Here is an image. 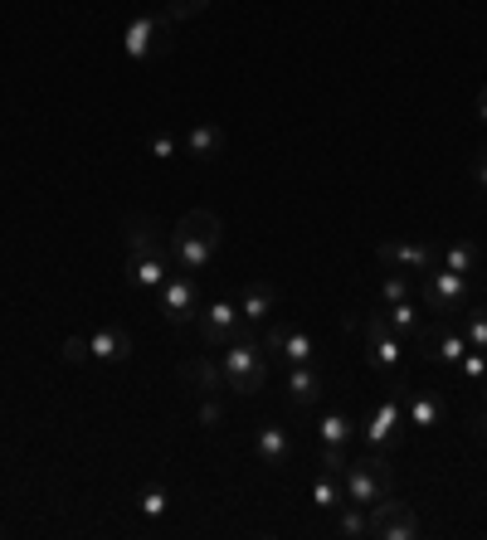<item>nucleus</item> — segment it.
<instances>
[{"instance_id": "23", "label": "nucleus", "mask_w": 487, "mask_h": 540, "mask_svg": "<svg viewBox=\"0 0 487 540\" xmlns=\"http://www.w3.org/2000/svg\"><path fill=\"white\" fill-rule=\"evenodd\" d=\"M444 419V399L429 395V390H414L410 395V424L414 429H434Z\"/></svg>"}, {"instance_id": "35", "label": "nucleus", "mask_w": 487, "mask_h": 540, "mask_svg": "<svg viewBox=\"0 0 487 540\" xmlns=\"http://www.w3.org/2000/svg\"><path fill=\"white\" fill-rule=\"evenodd\" d=\"M88 356H93V351H88L83 336H69V341H64V360H88Z\"/></svg>"}, {"instance_id": "9", "label": "nucleus", "mask_w": 487, "mask_h": 540, "mask_svg": "<svg viewBox=\"0 0 487 540\" xmlns=\"http://www.w3.org/2000/svg\"><path fill=\"white\" fill-rule=\"evenodd\" d=\"M263 351L278 356L283 365H317V346H312V336L298 331V326H283V322H273L268 331H263Z\"/></svg>"}, {"instance_id": "19", "label": "nucleus", "mask_w": 487, "mask_h": 540, "mask_svg": "<svg viewBox=\"0 0 487 540\" xmlns=\"http://www.w3.org/2000/svg\"><path fill=\"white\" fill-rule=\"evenodd\" d=\"M361 433V424L346 414V409H327L322 414V424H317V438H322V448H346L351 438Z\"/></svg>"}, {"instance_id": "37", "label": "nucleus", "mask_w": 487, "mask_h": 540, "mask_svg": "<svg viewBox=\"0 0 487 540\" xmlns=\"http://www.w3.org/2000/svg\"><path fill=\"white\" fill-rule=\"evenodd\" d=\"M473 433H478V438H487V380H483V424L473 419Z\"/></svg>"}, {"instance_id": "7", "label": "nucleus", "mask_w": 487, "mask_h": 540, "mask_svg": "<svg viewBox=\"0 0 487 540\" xmlns=\"http://www.w3.org/2000/svg\"><path fill=\"white\" fill-rule=\"evenodd\" d=\"M424 307L439 312V317L463 312V307H468V278H463V273H449L444 263H434L429 278H424Z\"/></svg>"}, {"instance_id": "31", "label": "nucleus", "mask_w": 487, "mask_h": 540, "mask_svg": "<svg viewBox=\"0 0 487 540\" xmlns=\"http://www.w3.org/2000/svg\"><path fill=\"white\" fill-rule=\"evenodd\" d=\"M220 419H225L220 399H215V395H200V424H205V429H220Z\"/></svg>"}, {"instance_id": "12", "label": "nucleus", "mask_w": 487, "mask_h": 540, "mask_svg": "<svg viewBox=\"0 0 487 540\" xmlns=\"http://www.w3.org/2000/svg\"><path fill=\"white\" fill-rule=\"evenodd\" d=\"M122 234H127V268L132 263H151V258H166V239H161L156 219L127 215L122 219Z\"/></svg>"}, {"instance_id": "34", "label": "nucleus", "mask_w": 487, "mask_h": 540, "mask_svg": "<svg viewBox=\"0 0 487 540\" xmlns=\"http://www.w3.org/2000/svg\"><path fill=\"white\" fill-rule=\"evenodd\" d=\"M322 468L341 477V468H346V448H322Z\"/></svg>"}, {"instance_id": "36", "label": "nucleus", "mask_w": 487, "mask_h": 540, "mask_svg": "<svg viewBox=\"0 0 487 540\" xmlns=\"http://www.w3.org/2000/svg\"><path fill=\"white\" fill-rule=\"evenodd\" d=\"M468 171H473V180L487 190V156H473V166H468Z\"/></svg>"}, {"instance_id": "6", "label": "nucleus", "mask_w": 487, "mask_h": 540, "mask_svg": "<svg viewBox=\"0 0 487 540\" xmlns=\"http://www.w3.org/2000/svg\"><path fill=\"white\" fill-rule=\"evenodd\" d=\"M161 317L171 326H190L200 317V288H195V273L171 268V278L161 283Z\"/></svg>"}, {"instance_id": "26", "label": "nucleus", "mask_w": 487, "mask_h": 540, "mask_svg": "<svg viewBox=\"0 0 487 540\" xmlns=\"http://www.w3.org/2000/svg\"><path fill=\"white\" fill-rule=\"evenodd\" d=\"M312 502L322 506V511H337V506L346 502V487L337 482V472H327V468H322V477L312 482Z\"/></svg>"}, {"instance_id": "8", "label": "nucleus", "mask_w": 487, "mask_h": 540, "mask_svg": "<svg viewBox=\"0 0 487 540\" xmlns=\"http://www.w3.org/2000/svg\"><path fill=\"white\" fill-rule=\"evenodd\" d=\"M200 336H205V346H215V351H225L234 336H244L249 322L239 317V302H229V297H215L210 307H200Z\"/></svg>"}, {"instance_id": "18", "label": "nucleus", "mask_w": 487, "mask_h": 540, "mask_svg": "<svg viewBox=\"0 0 487 540\" xmlns=\"http://www.w3.org/2000/svg\"><path fill=\"white\" fill-rule=\"evenodd\" d=\"M283 390H288L293 404H312V399L322 395V365H288Z\"/></svg>"}, {"instance_id": "27", "label": "nucleus", "mask_w": 487, "mask_h": 540, "mask_svg": "<svg viewBox=\"0 0 487 540\" xmlns=\"http://www.w3.org/2000/svg\"><path fill=\"white\" fill-rule=\"evenodd\" d=\"M463 341H468L473 351H487V307H478V312L463 317Z\"/></svg>"}, {"instance_id": "4", "label": "nucleus", "mask_w": 487, "mask_h": 540, "mask_svg": "<svg viewBox=\"0 0 487 540\" xmlns=\"http://www.w3.org/2000/svg\"><path fill=\"white\" fill-rule=\"evenodd\" d=\"M166 35H171V15L166 10H137L127 20V30H122V49H127L132 64H147L156 54H166V44H171Z\"/></svg>"}, {"instance_id": "5", "label": "nucleus", "mask_w": 487, "mask_h": 540, "mask_svg": "<svg viewBox=\"0 0 487 540\" xmlns=\"http://www.w3.org/2000/svg\"><path fill=\"white\" fill-rule=\"evenodd\" d=\"M361 341H366V360L375 365V375H385V380H395L400 375V360H405V341L390 331V322H385V312H371L366 322H361Z\"/></svg>"}, {"instance_id": "16", "label": "nucleus", "mask_w": 487, "mask_h": 540, "mask_svg": "<svg viewBox=\"0 0 487 540\" xmlns=\"http://www.w3.org/2000/svg\"><path fill=\"white\" fill-rule=\"evenodd\" d=\"M88 351L98 360H108V365H122V360L132 356V336L117 331V326H98V331L88 336Z\"/></svg>"}, {"instance_id": "3", "label": "nucleus", "mask_w": 487, "mask_h": 540, "mask_svg": "<svg viewBox=\"0 0 487 540\" xmlns=\"http://www.w3.org/2000/svg\"><path fill=\"white\" fill-rule=\"evenodd\" d=\"M341 487H346V502L356 506H375L390 497V458L385 453H366L356 463L341 468Z\"/></svg>"}, {"instance_id": "28", "label": "nucleus", "mask_w": 487, "mask_h": 540, "mask_svg": "<svg viewBox=\"0 0 487 540\" xmlns=\"http://www.w3.org/2000/svg\"><path fill=\"white\" fill-rule=\"evenodd\" d=\"M380 297H385V307H390V302H405V297H410V278H405L400 268L385 273V278H380Z\"/></svg>"}, {"instance_id": "10", "label": "nucleus", "mask_w": 487, "mask_h": 540, "mask_svg": "<svg viewBox=\"0 0 487 540\" xmlns=\"http://www.w3.org/2000/svg\"><path fill=\"white\" fill-rule=\"evenodd\" d=\"M375 258L385 263V268H400V273H429L434 263H439V249L434 244H424V239H385Z\"/></svg>"}, {"instance_id": "38", "label": "nucleus", "mask_w": 487, "mask_h": 540, "mask_svg": "<svg viewBox=\"0 0 487 540\" xmlns=\"http://www.w3.org/2000/svg\"><path fill=\"white\" fill-rule=\"evenodd\" d=\"M478 122H487V88L478 93Z\"/></svg>"}, {"instance_id": "22", "label": "nucleus", "mask_w": 487, "mask_h": 540, "mask_svg": "<svg viewBox=\"0 0 487 540\" xmlns=\"http://www.w3.org/2000/svg\"><path fill=\"white\" fill-rule=\"evenodd\" d=\"M385 322H390V331H395L400 341H414V336L424 331V317L410 307V297H405V302H390V307H385Z\"/></svg>"}, {"instance_id": "14", "label": "nucleus", "mask_w": 487, "mask_h": 540, "mask_svg": "<svg viewBox=\"0 0 487 540\" xmlns=\"http://www.w3.org/2000/svg\"><path fill=\"white\" fill-rule=\"evenodd\" d=\"M419 351H424V360H439V365H458V360L468 356V341H463V331L453 322H439V326H424L419 336Z\"/></svg>"}, {"instance_id": "33", "label": "nucleus", "mask_w": 487, "mask_h": 540, "mask_svg": "<svg viewBox=\"0 0 487 540\" xmlns=\"http://www.w3.org/2000/svg\"><path fill=\"white\" fill-rule=\"evenodd\" d=\"M151 156H156V161H171V156H176V137H166V132H151Z\"/></svg>"}, {"instance_id": "32", "label": "nucleus", "mask_w": 487, "mask_h": 540, "mask_svg": "<svg viewBox=\"0 0 487 540\" xmlns=\"http://www.w3.org/2000/svg\"><path fill=\"white\" fill-rule=\"evenodd\" d=\"M210 0H166V15L171 20H190V15H200Z\"/></svg>"}, {"instance_id": "2", "label": "nucleus", "mask_w": 487, "mask_h": 540, "mask_svg": "<svg viewBox=\"0 0 487 540\" xmlns=\"http://www.w3.org/2000/svg\"><path fill=\"white\" fill-rule=\"evenodd\" d=\"M220 370H225V385L234 395H259L263 380H268V351H263V341H254L249 331L234 336L225 346V356H220Z\"/></svg>"}, {"instance_id": "1", "label": "nucleus", "mask_w": 487, "mask_h": 540, "mask_svg": "<svg viewBox=\"0 0 487 540\" xmlns=\"http://www.w3.org/2000/svg\"><path fill=\"white\" fill-rule=\"evenodd\" d=\"M220 239H225V224H220L215 210H190V215H181V224L171 229L166 258H171V268H181V273H205V263L220 253Z\"/></svg>"}, {"instance_id": "24", "label": "nucleus", "mask_w": 487, "mask_h": 540, "mask_svg": "<svg viewBox=\"0 0 487 540\" xmlns=\"http://www.w3.org/2000/svg\"><path fill=\"white\" fill-rule=\"evenodd\" d=\"M332 516H337V531H341V536H351V540L371 536V516H366V511H361L356 502H341Z\"/></svg>"}, {"instance_id": "29", "label": "nucleus", "mask_w": 487, "mask_h": 540, "mask_svg": "<svg viewBox=\"0 0 487 540\" xmlns=\"http://www.w3.org/2000/svg\"><path fill=\"white\" fill-rule=\"evenodd\" d=\"M458 370H463L468 380H487V351H473V346H468V356L458 360Z\"/></svg>"}, {"instance_id": "17", "label": "nucleus", "mask_w": 487, "mask_h": 540, "mask_svg": "<svg viewBox=\"0 0 487 540\" xmlns=\"http://www.w3.org/2000/svg\"><path fill=\"white\" fill-rule=\"evenodd\" d=\"M225 151V127H215V122H195L186 132V156L195 161H215Z\"/></svg>"}, {"instance_id": "39", "label": "nucleus", "mask_w": 487, "mask_h": 540, "mask_svg": "<svg viewBox=\"0 0 487 540\" xmlns=\"http://www.w3.org/2000/svg\"><path fill=\"white\" fill-rule=\"evenodd\" d=\"M147 5H151V10H166V0H147Z\"/></svg>"}, {"instance_id": "11", "label": "nucleus", "mask_w": 487, "mask_h": 540, "mask_svg": "<svg viewBox=\"0 0 487 540\" xmlns=\"http://www.w3.org/2000/svg\"><path fill=\"white\" fill-rule=\"evenodd\" d=\"M371 536H380V540H414V536H419V516H414V506L395 502V497L375 502L371 506Z\"/></svg>"}, {"instance_id": "13", "label": "nucleus", "mask_w": 487, "mask_h": 540, "mask_svg": "<svg viewBox=\"0 0 487 540\" xmlns=\"http://www.w3.org/2000/svg\"><path fill=\"white\" fill-rule=\"evenodd\" d=\"M361 438H366V453H385L390 458V448L400 443V399L395 395L380 399V409L361 424Z\"/></svg>"}, {"instance_id": "21", "label": "nucleus", "mask_w": 487, "mask_h": 540, "mask_svg": "<svg viewBox=\"0 0 487 540\" xmlns=\"http://www.w3.org/2000/svg\"><path fill=\"white\" fill-rule=\"evenodd\" d=\"M254 453H259L263 468H278L288 453H293V443H288V433L278 429V424H263L259 429V443H254Z\"/></svg>"}, {"instance_id": "30", "label": "nucleus", "mask_w": 487, "mask_h": 540, "mask_svg": "<svg viewBox=\"0 0 487 540\" xmlns=\"http://www.w3.org/2000/svg\"><path fill=\"white\" fill-rule=\"evenodd\" d=\"M166 492H161V487H147V492H142V516H151V521H156V516H166Z\"/></svg>"}, {"instance_id": "25", "label": "nucleus", "mask_w": 487, "mask_h": 540, "mask_svg": "<svg viewBox=\"0 0 487 540\" xmlns=\"http://www.w3.org/2000/svg\"><path fill=\"white\" fill-rule=\"evenodd\" d=\"M439 263H444L449 273H463V278H468V273H478V244L458 239V244H449V249H444V258H439Z\"/></svg>"}, {"instance_id": "20", "label": "nucleus", "mask_w": 487, "mask_h": 540, "mask_svg": "<svg viewBox=\"0 0 487 540\" xmlns=\"http://www.w3.org/2000/svg\"><path fill=\"white\" fill-rule=\"evenodd\" d=\"M278 312V292L268 288V283H249L244 297H239V317L244 322H268Z\"/></svg>"}, {"instance_id": "15", "label": "nucleus", "mask_w": 487, "mask_h": 540, "mask_svg": "<svg viewBox=\"0 0 487 540\" xmlns=\"http://www.w3.org/2000/svg\"><path fill=\"white\" fill-rule=\"evenodd\" d=\"M181 380H186L195 395H220V390H229L225 385V370H220V360H186L181 365Z\"/></svg>"}]
</instances>
